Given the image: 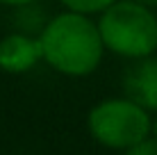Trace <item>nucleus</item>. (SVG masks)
<instances>
[{
    "mask_svg": "<svg viewBox=\"0 0 157 155\" xmlns=\"http://www.w3.org/2000/svg\"><path fill=\"white\" fill-rule=\"evenodd\" d=\"M98 30L105 50L125 60H141L157 50V16L137 0H116L100 12Z\"/></svg>",
    "mask_w": 157,
    "mask_h": 155,
    "instance_id": "obj_2",
    "label": "nucleus"
},
{
    "mask_svg": "<svg viewBox=\"0 0 157 155\" xmlns=\"http://www.w3.org/2000/svg\"><path fill=\"white\" fill-rule=\"evenodd\" d=\"M39 60H43L39 37L12 32V34H7L5 39H0V68H2V71L25 73Z\"/></svg>",
    "mask_w": 157,
    "mask_h": 155,
    "instance_id": "obj_5",
    "label": "nucleus"
},
{
    "mask_svg": "<svg viewBox=\"0 0 157 155\" xmlns=\"http://www.w3.org/2000/svg\"><path fill=\"white\" fill-rule=\"evenodd\" d=\"M86 126L98 144L116 151H125L128 146L150 137L153 132L150 112L128 96L107 98L94 105L86 116Z\"/></svg>",
    "mask_w": 157,
    "mask_h": 155,
    "instance_id": "obj_3",
    "label": "nucleus"
},
{
    "mask_svg": "<svg viewBox=\"0 0 157 155\" xmlns=\"http://www.w3.org/2000/svg\"><path fill=\"white\" fill-rule=\"evenodd\" d=\"M66 9L71 12H80V14H96V12H102L107 9L112 2L116 0H59Z\"/></svg>",
    "mask_w": 157,
    "mask_h": 155,
    "instance_id": "obj_6",
    "label": "nucleus"
},
{
    "mask_svg": "<svg viewBox=\"0 0 157 155\" xmlns=\"http://www.w3.org/2000/svg\"><path fill=\"white\" fill-rule=\"evenodd\" d=\"M2 5H9V7H23V5H30L32 0H0Z\"/></svg>",
    "mask_w": 157,
    "mask_h": 155,
    "instance_id": "obj_8",
    "label": "nucleus"
},
{
    "mask_svg": "<svg viewBox=\"0 0 157 155\" xmlns=\"http://www.w3.org/2000/svg\"><path fill=\"white\" fill-rule=\"evenodd\" d=\"M123 155H157V141L153 139V135L146 137V139L132 144V146H128Z\"/></svg>",
    "mask_w": 157,
    "mask_h": 155,
    "instance_id": "obj_7",
    "label": "nucleus"
},
{
    "mask_svg": "<svg viewBox=\"0 0 157 155\" xmlns=\"http://www.w3.org/2000/svg\"><path fill=\"white\" fill-rule=\"evenodd\" d=\"M123 91L148 112H157V57L148 55L134 64L123 76Z\"/></svg>",
    "mask_w": 157,
    "mask_h": 155,
    "instance_id": "obj_4",
    "label": "nucleus"
},
{
    "mask_svg": "<svg viewBox=\"0 0 157 155\" xmlns=\"http://www.w3.org/2000/svg\"><path fill=\"white\" fill-rule=\"evenodd\" d=\"M39 44L43 62L55 71L73 78L94 73L105 52L98 23H94L89 14L71 9L52 16L43 25Z\"/></svg>",
    "mask_w": 157,
    "mask_h": 155,
    "instance_id": "obj_1",
    "label": "nucleus"
},
{
    "mask_svg": "<svg viewBox=\"0 0 157 155\" xmlns=\"http://www.w3.org/2000/svg\"><path fill=\"white\" fill-rule=\"evenodd\" d=\"M150 135H153V139L157 141V116L153 119V132H150Z\"/></svg>",
    "mask_w": 157,
    "mask_h": 155,
    "instance_id": "obj_10",
    "label": "nucleus"
},
{
    "mask_svg": "<svg viewBox=\"0 0 157 155\" xmlns=\"http://www.w3.org/2000/svg\"><path fill=\"white\" fill-rule=\"evenodd\" d=\"M137 2L146 5V7H157V0H137Z\"/></svg>",
    "mask_w": 157,
    "mask_h": 155,
    "instance_id": "obj_9",
    "label": "nucleus"
}]
</instances>
